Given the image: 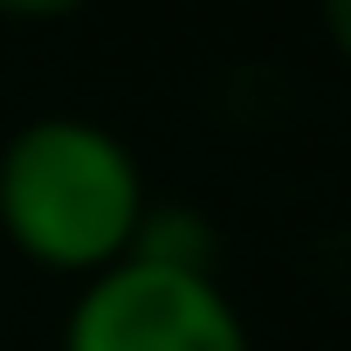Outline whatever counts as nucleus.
Segmentation results:
<instances>
[{
    "label": "nucleus",
    "instance_id": "f03ea898",
    "mask_svg": "<svg viewBox=\"0 0 351 351\" xmlns=\"http://www.w3.org/2000/svg\"><path fill=\"white\" fill-rule=\"evenodd\" d=\"M62 351H255V337L207 262L131 248L83 282Z\"/></svg>",
    "mask_w": 351,
    "mask_h": 351
},
{
    "label": "nucleus",
    "instance_id": "20e7f679",
    "mask_svg": "<svg viewBox=\"0 0 351 351\" xmlns=\"http://www.w3.org/2000/svg\"><path fill=\"white\" fill-rule=\"evenodd\" d=\"M330 21H337V35H344V8H337V0H330Z\"/></svg>",
    "mask_w": 351,
    "mask_h": 351
},
{
    "label": "nucleus",
    "instance_id": "f257e3e1",
    "mask_svg": "<svg viewBox=\"0 0 351 351\" xmlns=\"http://www.w3.org/2000/svg\"><path fill=\"white\" fill-rule=\"evenodd\" d=\"M152 221L131 145L97 117H35L0 145V234L49 276H104Z\"/></svg>",
    "mask_w": 351,
    "mask_h": 351
},
{
    "label": "nucleus",
    "instance_id": "7ed1b4c3",
    "mask_svg": "<svg viewBox=\"0 0 351 351\" xmlns=\"http://www.w3.org/2000/svg\"><path fill=\"white\" fill-rule=\"evenodd\" d=\"M90 0H0V14L8 21H69V14H83Z\"/></svg>",
    "mask_w": 351,
    "mask_h": 351
}]
</instances>
